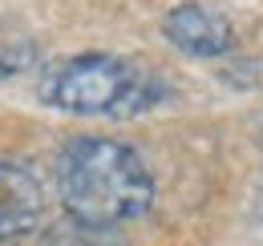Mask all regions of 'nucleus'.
I'll return each instance as SVG.
<instances>
[{
  "instance_id": "1",
  "label": "nucleus",
  "mask_w": 263,
  "mask_h": 246,
  "mask_svg": "<svg viewBox=\"0 0 263 246\" xmlns=\"http://www.w3.org/2000/svg\"><path fill=\"white\" fill-rule=\"evenodd\" d=\"M57 194L69 218L114 230L150 210L154 178L130 146L109 137H77L57 157Z\"/></svg>"
},
{
  "instance_id": "2",
  "label": "nucleus",
  "mask_w": 263,
  "mask_h": 246,
  "mask_svg": "<svg viewBox=\"0 0 263 246\" xmlns=\"http://www.w3.org/2000/svg\"><path fill=\"white\" fill-rule=\"evenodd\" d=\"M158 97H162V81L150 69L109 53L57 61L41 77V101L81 117H134L150 109Z\"/></svg>"
},
{
  "instance_id": "3",
  "label": "nucleus",
  "mask_w": 263,
  "mask_h": 246,
  "mask_svg": "<svg viewBox=\"0 0 263 246\" xmlns=\"http://www.w3.org/2000/svg\"><path fill=\"white\" fill-rule=\"evenodd\" d=\"M45 214V194L33 170L21 161H0V246L33 234Z\"/></svg>"
},
{
  "instance_id": "4",
  "label": "nucleus",
  "mask_w": 263,
  "mask_h": 246,
  "mask_svg": "<svg viewBox=\"0 0 263 246\" xmlns=\"http://www.w3.org/2000/svg\"><path fill=\"white\" fill-rule=\"evenodd\" d=\"M162 32L174 49H182L191 57H219L235 40L227 20L219 12H211V8H202V4H178L162 20Z\"/></svg>"
},
{
  "instance_id": "5",
  "label": "nucleus",
  "mask_w": 263,
  "mask_h": 246,
  "mask_svg": "<svg viewBox=\"0 0 263 246\" xmlns=\"http://www.w3.org/2000/svg\"><path fill=\"white\" fill-rule=\"evenodd\" d=\"M41 246H122L114 238V230L93 226V222H81V218H61L45 230Z\"/></svg>"
},
{
  "instance_id": "6",
  "label": "nucleus",
  "mask_w": 263,
  "mask_h": 246,
  "mask_svg": "<svg viewBox=\"0 0 263 246\" xmlns=\"http://www.w3.org/2000/svg\"><path fill=\"white\" fill-rule=\"evenodd\" d=\"M33 61H36V45L29 36H21V32L0 36V77H12L21 69H29Z\"/></svg>"
},
{
  "instance_id": "7",
  "label": "nucleus",
  "mask_w": 263,
  "mask_h": 246,
  "mask_svg": "<svg viewBox=\"0 0 263 246\" xmlns=\"http://www.w3.org/2000/svg\"><path fill=\"white\" fill-rule=\"evenodd\" d=\"M259 150H263V121H259Z\"/></svg>"
}]
</instances>
